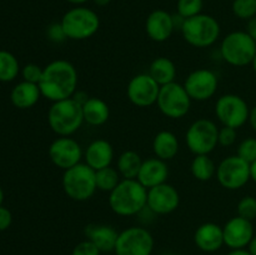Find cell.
Wrapping results in <instances>:
<instances>
[{
    "mask_svg": "<svg viewBox=\"0 0 256 255\" xmlns=\"http://www.w3.org/2000/svg\"><path fill=\"white\" fill-rule=\"evenodd\" d=\"M76 68L65 59H56L44 66L42 80L38 85L42 95L52 102L69 99L78 90Z\"/></svg>",
    "mask_w": 256,
    "mask_h": 255,
    "instance_id": "1",
    "label": "cell"
},
{
    "mask_svg": "<svg viewBox=\"0 0 256 255\" xmlns=\"http://www.w3.org/2000/svg\"><path fill=\"white\" fill-rule=\"evenodd\" d=\"M148 189L138 179H122L109 192V206L119 216L139 215L146 208Z\"/></svg>",
    "mask_w": 256,
    "mask_h": 255,
    "instance_id": "2",
    "label": "cell"
},
{
    "mask_svg": "<svg viewBox=\"0 0 256 255\" xmlns=\"http://www.w3.org/2000/svg\"><path fill=\"white\" fill-rule=\"evenodd\" d=\"M48 124L58 136H72L84 124L82 105L74 98L54 102L48 110Z\"/></svg>",
    "mask_w": 256,
    "mask_h": 255,
    "instance_id": "3",
    "label": "cell"
},
{
    "mask_svg": "<svg viewBox=\"0 0 256 255\" xmlns=\"http://www.w3.org/2000/svg\"><path fill=\"white\" fill-rule=\"evenodd\" d=\"M62 185L68 198L74 202H86L98 190L95 170L86 162H79L64 170Z\"/></svg>",
    "mask_w": 256,
    "mask_h": 255,
    "instance_id": "4",
    "label": "cell"
},
{
    "mask_svg": "<svg viewBox=\"0 0 256 255\" xmlns=\"http://www.w3.org/2000/svg\"><path fill=\"white\" fill-rule=\"evenodd\" d=\"M60 24L68 39L80 42L90 39L99 32L100 18L90 8L78 5L62 15Z\"/></svg>",
    "mask_w": 256,
    "mask_h": 255,
    "instance_id": "5",
    "label": "cell"
},
{
    "mask_svg": "<svg viewBox=\"0 0 256 255\" xmlns=\"http://www.w3.org/2000/svg\"><path fill=\"white\" fill-rule=\"evenodd\" d=\"M180 32L188 44L202 49L212 46L219 40L222 28L214 16L202 12L185 19Z\"/></svg>",
    "mask_w": 256,
    "mask_h": 255,
    "instance_id": "6",
    "label": "cell"
},
{
    "mask_svg": "<svg viewBox=\"0 0 256 255\" xmlns=\"http://www.w3.org/2000/svg\"><path fill=\"white\" fill-rule=\"evenodd\" d=\"M220 55L229 65L246 66L252 64L256 55V42L246 32H232L222 40Z\"/></svg>",
    "mask_w": 256,
    "mask_h": 255,
    "instance_id": "7",
    "label": "cell"
},
{
    "mask_svg": "<svg viewBox=\"0 0 256 255\" xmlns=\"http://www.w3.org/2000/svg\"><path fill=\"white\" fill-rule=\"evenodd\" d=\"M185 142L194 155H210L219 145V128L206 118L195 120L185 132Z\"/></svg>",
    "mask_w": 256,
    "mask_h": 255,
    "instance_id": "8",
    "label": "cell"
},
{
    "mask_svg": "<svg viewBox=\"0 0 256 255\" xmlns=\"http://www.w3.org/2000/svg\"><path fill=\"white\" fill-rule=\"evenodd\" d=\"M192 98L184 85L176 82L160 86L156 106L162 115L170 119H182L192 108Z\"/></svg>",
    "mask_w": 256,
    "mask_h": 255,
    "instance_id": "9",
    "label": "cell"
},
{
    "mask_svg": "<svg viewBox=\"0 0 256 255\" xmlns=\"http://www.w3.org/2000/svg\"><path fill=\"white\" fill-rule=\"evenodd\" d=\"M154 238L144 226H130L122 230L115 245V255H152Z\"/></svg>",
    "mask_w": 256,
    "mask_h": 255,
    "instance_id": "10",
    "label": "cell"
},
{
    "mask_svg": "<svg viewBox=\"0 0 256 255\" xmlns=\"http://www.w3.org/2000/svg\"><path fill=\"white\" fill-rule=\"evenodd\" d=\"M249 105L240 95L224 94L215 102V116L222 126L239 129L249 120Z\"/></svg>",
    "mask_w": 256,
    "mask_h": 255,
    "instance_id": "11",
    "label": "cell"
},
{
    "mask_svg": "<svg viewBox=\"0 0 256 255\" xmlns=\"http://www.w3.org/2000/svg\"><path fill=\"white\" fill-rule=\"evenodd\" d=\"M215 176L224 189L239 190L252 180L250 164L239 155H230L219 162Z\"/></svg>",
    "mask_w": 256,
    "mask_h": 255,
    "instance_id": "12",
    "label": "cell"
},
{
    "mask_svg": "<svg viewBox=\"0 0 256 255\" xmlns=\"http://www.w3.org/2000/svg\"><path fill=\"white\" fill-rule=\"evenodd\" d=\"M160 85L152 79L149 72H142L130 79L126 86V96L132 105L148 108L156 104Z\"/></svg>",
    "mask_w": 256,
    "mask_h": 255,
    "instance_id": "13",
    "label": "cell"
},
{
    "mask_svg": "<svg viewBox=\"0 0 256 255\" xmlns=\"http://www.w3.org/2000/svg\"><path fill=\"white\" fill-rule=\"evenodd\" d=\"M182 85L192 100L206 102L216 92L219 78L210 69H196L188 75Z\"/></svg>",
    "mask_w": 256,
    "mask_h": 255,
    "instance_id": "14",
    "label": "cell"
},
{
    "mask_svg": "<svg viewBox=\"0 0 256 255\" xmlns=\"http://www.w3.org/2000/svg\"><path fill=\"white\" fill-rule=\"evenodd\" d=\"M48 154L52 164L62 170H66L79 164L84 158L82 145L72 136L56 138L50 144Z\"/></svg>",
    "mask_w": 256,
    "mask_h": 255,
    "instance_id": "15",
    "label": "cell"
},
{
    "mask_svg": "<svg viewBox=\"0 0 256 255\" xmlns=\"http://www.w3.org/2000/svg\"><path fill=\"white\" fill-rule=\"evenodd\" d=\"M180 194L172 184H160L148 189L146 208L154 215H168L179 208Z\"/></svg>",
    "mask_w": 256,
    "mask_h": 255,
    "instance_id": "16",
    "label": "cell"
},
{
    "mask_svg": "<svg viewBox=\"0 0 256 255\" xmlns=\"http://www.w3.org/2000/svg\"><path fill=\"white\" fill-rule=\"evenodd\" d=\"M222 232H224V245H226L230 250L246 249L250 240L255 235L252 222L239 215L225 222L222 226Z\"/></svg>",
    "mask_w": 256,
    "mask_h": 255,
    "instance_id": "17",
    "label": "cell"
},
{
    "mask_svg": "<svg viewBox=\"0 0 256 255\" xmlns=\"http://www.w3.org/2000/svg\"><path fill=\"white\" fill-rule=\"evenodd\" d=\"M172 15L166 10L155 9L148 15L145 20V32L149 39L155 42H164L169 40L174 32Z\"/></svg>",
    "mask_w": 256,
    "mask_h": 255,
    "instance_id": "18",
    "label": "cell"
},
{
    "mask_svg": "<svg viewBox=\"0 0 256 255\" xmlns=\"http://www.w3.org/2000/svg\"><path fill=\"white\" fill-rule=\"evenodd\" d=\"M194 242L204 252H215L224 245L222 226L216 222H204L194 232Z\"/></svg>",
    "mask_w": 256,
    "mask_h": 255,
    "instance_id": "19",
    "label": "cell"
},
{
    "mask_svg": "<svg viewBox=\"0 0 256 255\" xmlns=\"http://www.w3.org/2000/svg\"><path fill=\"white\" fill-rule=\"evenodd\" d=\"M168 178H169V168L166 162L154 156L142 162L136 179L146 189H150L166 182Z\"/></svg>",
    "mask_w": 256,
    "mask_h": 255,
    "instance_id": "20",
    "label": "cell"
},
{
    "mask_svg": "<svg viewBox=\"0 0 256 255\" xmlns=\"http://www.w3.org/2000/svg\"><path fill=\"white\" fill-rule=\"evenodd\" d=\"M85 236L102 252V254H110L114 252L119 232L112 225L90 224L85 228Z\"/></svg>",
    "mask_w": 256,
    "mask_h": 255,
    "instance_id": "21",
    "label": "cell"
},
{
    "mask_svg": "<svg viewBox=\"0 0 256 255\" xmlns=\"http://www.w3.org/2000/svg\"><path fill=\"white\" fill-rule=\"evenodd\" d=\"M114 160V148L108 140H92L84 150V162L96 172L110 166Z\"/></svg>",
    "mask_w": 256,
    "mask_h": 255,
    "instance_id": "22",
    "label": "cell"
},
{
    "mask_svg": "<svg viewBox=\"0 0 256 255\" xmlns=\"http://www.w3.org/2000/svg\"><path fill=\"white\" fill-rule=\"evenodd\" d=\"M42 92L38 84L34 82H24L15 85L10 92V100L12 105L18 109L26 110L38 104L39 99L42 98Z\"/></svg>",
    "mask_w": 256,
    "mask_h": 255,
    "instance_id": "23",
    "label": "cell"
},
{
    "mask_svg": "<svg viewBox=\"0 0 256 255\" xmlns=\"http://www.w3.org/2000/svg\"><path fill=\"white\" fill-rule=\"evenodd\" d=\"M180 149L179 139L176 135L169 130H162L158 132L152 140V152L155 156L168 162L174 159Z\"/></svg>",
    "mask_w": 256,
    "mask_h": 255,
    "instance_id": "24",
    "label": "cell"
},
{
    "mask_svg": "<svg viewBox=\"0 0 256 255\" xmlns=\"http://www.w3.org/2000/svg\"><path fill=\"white\" fill-rule=\"evenodd\" d=\"M82 116L84 122L90 126H102L109 120L110 108L102 99L96 96H90L82 104Z\"/></svg>",
    "mask_w": 256,
    "mask_h": 255,
    "instance_id": "25",
    "label": "cell"
},
{
    "mask_svg": "<svg viewBox=\"0 0 256 255\" xmlns=\"http://www.w3.org/2000/svg\"><path fill=\"white\" fill-rule=\"evenodd\" d=\"M149 75L160 85H166L175 82L176 78V66L174 62L166 56L155 58L149 66Z\"/></svg>",
    "mask_w": 256,
    "mask_h": 255,
    "instance_id": "26",
    "label": "cell"
},
{
    "mask_svg": "<svg viewBox=\"0 0 256 255\" xmlns=\"http://www.w3.org/2000/svg\"><path fill=\"white\" fill-rule=\"evenodd\" d=\"M142 162L144 160L139 152L134 150H125L118 158L116 169L122 179H136Z\"/></svg>",
    "mask_w": 256,
    "mask_h": 255,
    "instance_id": "27",
    "label": "cell"
},
{
    "mask_svg": "<svg viewBox=\"0 0 256 255\" xmlns=\"http://www.w3.org/2000/svg\"><path fill=\"white\" fill-rule=\"evenodd\" d=\"M192 176L199 182H209L216 175V165L210 155H195L190 165Z\"/></svg>",
    "mask_w": 256,
    "mask_h": 255,
    "instance_id": "28",
    "label": "cell"
},
{
    "mask_svg": "<svg viewBox=\"0 0 256 255\" xmlns=\"http://www.w3.org/2000/svg\"><path fill=\"white\" fill-rule=\"evenodd\" d=\"M19 72L20 65L16 56L8 50H0V82H12Z\"/></svg>",
    "mask_w": 256,
    "mask_h": 255,
    "instance_id": "29",
    "label": "cell"
},
{
    "mask_svg": "<svg viewBox=\"0 0 256 255\" xmlns=\"http://www.w3.org/2000/svg\"><path fill=\"white\" fill-rule=\"evenodd\" d=\"M95 176H96L98 190L105 192H112L122 179L116 168H112V165L106 168H102L100 170H96L95 172Z\"/></svg>",
    "mask_w": 256,
    "mask_h": 255,
    "instance_id": "30",
    "label": "cell"
},
{
    "mask_svg": "<svg viewBox=\"0 0 256 255\" xmlns=\"http://www.w3.org/2000/svg\"><path fill=\"white\" fill-rule=\"evenodd\" d=\"M232 12L242 20H250L256 16V0H234Z\"/></svg>",
    "mask_w": 256,
    "mask_h": 255,
    "instance_id": "31",
    "label": "cell"
},
{
    "mask_svg": "<svg viewBox=\"0 0 256 255\" xmlns=\"http://www.w3.org/2000/svg\"><path fill=\"white\" fill-rule=\"evenodd\" d=\"M202 8H204V0H178L176 4L178 14L185 19L202 14Z\"/></svg>",
    "mask_w": 256,
    "mask_h": 255,
    "instance_id": "32",
    "label": "cell"
},
{
    "mask_svg": "<svg viewBox=\"0 0 256 255\" xmlns=\"http://www.w3.org/2000/svg\"><path fill=\"white\" fill-rule=\"evenodd\" d=\"M238 215L244 219L252 220L256 219V198L252 195H246L238 202Z\"/></svg>",
    "mask_w": 256,
    "mask_h": 255,
    "instance_id": "33",
    "label": "cell"
},
{
    "mask_svg": "<svg viewBox=\"0 0 256 255\" xmlns=\"http://www.w3.org/2000/svg\"><path fill=\"white\" fill-rule=\"evenodd\" d=\"M236 155H239L242 159L252 164L256 160V139L255 138H245L242 140L238 146Z\"/></svg>",
    "mask_w": 256,
    "mask_h": 255,
    "instance_id": "34",
    "label": "cell"
},
{
    "mask_svg": "<svg viewBox=\"0 0 256 255\" xmlns=\"http://www.w3.org/2000/svg\"><path fill=\"white\" fill-rule=\"evenodd\" d=\"M42 72H44V68L39 66V65L34 64V62H29V64H26L22 69V76L24 82L39 84L42 76Z\"/></svg>",
    "mask_w": 256,
    "mask_h": 255,
    "instance_id": "35",
    "label": "cell"
},
{
    "mask_svg": "<svg viewBox=\"0 0 256 255\" xmlns=\"http://www.w3.org/2000/svg\"><path fill=\"white\" fill-rule=\"evenodd\" d=\"M72 255H102V252L90 240L85 239L75 245Z\"/></svg>",
    "mask_w": 256,
    "mask_h": 255,
    "instance_id": "36",
    "label": "cell"
},
{
    "mask_svg": "<svg viewBox=\"0 0 256 255\" xmlns=\"http://www.w3.org/2000/svg\"><path fill=\"white\" fill-rule=\"evenodd\" d=\"M236 129L229 126H222L219 129V145L228 148L236 142Z\"/></svg>",
    "mask_w": 256,
    "mask_h": 255,
    "instance_id": "37",
    "label": "cell"
},
{
    "mask_svg": "<svg viewBox=\"0 0 256 255\" xmlns=\"http://www.w3.org/2000/svg\"><path fill=\"white\" fill-rule=\"evenodd\" d=\"M46 35L48 39L52 40L54 42H62L68 39L66 35H65L64 29H62V24L59 22H52V25L48 26L46 30Z\"/></svg>",
    "mask_w": 256,
    "mask_h": 255,
    "instance_id": "38",
    "label": "cell"
},
{
    "mask_svg": "<svg viewBox=\"0 0 256 255\" xmlns=\"http://www.w3.org/2000/svg\"><path fill=\"white\" fill-rule=\"evenodd\" d=\"M12 222V214L8 208L0 205V232H4L10 228Z\"/></svg>",
    "mask_w": 256,
    "mask_h": 255,
    "instance_id": "39",
    "label": "cell"
},
{
    "mask_svg": "<svg viewBox=\"0 0 256 255\" xmlns=\"http://www.w3.org/2000/svg\"><path fill=\"white\" fill-rule=\"evenodd\" d=\"M245 32L252 38V40L256 42V16L252 18V19L248 20L246 24V30Z\"/></svg>",
    "mask_w": 256,
    "mask_h": 255,
    "instance_id": "40",
    "label": "cell"
},
{
    "mask_svg": "<svg viewBox=\"0 0 256 255\" xmlns=\"http://www.w3.org/2000/svg\"><path fill=\"white\" fill-rule=\"evenodd\" d=\"M248 122H249L250 126H252V129L256 132V105L254 108H252V109H250L249 120H248Z\"/></svg>",
    "mask_w": 256,
    "mask_h": 255,
    "instance_id": "41",
    "label": "cell"
},
{
    "mask_svg": "<svg viewBox=\"0 0 256 255\" xmlns=\"http://www.w3.org/2000/svg\"><path fill=\"white\" fill-rule=\"evenodd\" d=\"M246 250L250 252L252 255H256V235H254L252 240H250L249 245L246 246Z\"/></svg>",
    "mask_w": 256,
    "mask_h": 255,
    "instance_id": "42",
    "label": "cell"
},
{
    "mask_svg": "<svg viewBox=\"0 0 256 255\" xmlns=\"http://www.w3.org/2000/svg\"><path fill=\"white\" fill-rule=\"evenodd\" d=\"M226 255H252L246 249H234L230 250Z\"/></svg>",
    "mask_w": 256,
    "mask_h": 255,
    "instance_id": "43",
    "label": "cell"
},
{
    "mask_svg": "<svg viewBox=\"0 0 256 255\" xmlns=\"http://www.w3.org/2000/svg\"><path fill=\"white\" fill-rule=\"evenodd\" d=\"M250 179L256 182V160L250 164Z\"/></svg>",
    "mask_w": 256,
    "mask_h": 255,
    "instance_id": "44",
    "label": "cell"
},
{
    "mask_svg": "<svg viewBox=\"0 0 256 255\" xmlns=\"http://www.w3.org/2000/svg\"><path fill=\"white\" fill-rule=\"evenodd\" d=\"M65 2H70L72 5H74V6H78V5H84L86 4L89 0H65Z\"/></svg>",
    "mask_w": 256,
    "mask_h": 255,
    "instance_id": "45",
    "label": "cell"
},
{
    "mask_svg": "<svg viewBox=\"0 0 256 255\" xmlns=\"http://www.w3.org/2000/svg\"><path fill=\"white\" fill-rule=\"evenodd\" d=\"M92 2H94V4L98 5V6H106V5L110 4L112 0H92Z\"/></svg>",
    "mask_w": 256,
    "mask_h": 255,
    "instance_id": "46",
    "label": "cell"
},
{
    "mask_svg": "<svg viewBox=\"0 0 256 255\" xmlns=\"http://www.w3.org/2000/svg\"><path fill=\"white\" fill-rule=\"evenodd\" d=\"M2 202H4V192H2V188L0 186V205H2Z\"/></svg>",
    "mask_w": 256,
    "mask_h": 255,
    "instance_id": "47",
    "label": "cell"
},
{
    "mask_svg": "<svg viewBox=\"0 0 256 255\" xmlns=\"http://www.w3.org/2000/svg\"><path fill=\"white\" fill-rule=\"evenodd\" d=\"M252 69H254V72H255V74H256V55H255L254 60H252Z\"/></svg>",
    "mask_w": 256,
    "mask_h": 255,
    "instance_id": "48",
    "label": "cell"
},
{
    "mask_svg": "<svg viewBox=\"0 0 256 255\" xmlns=\"http://www.w3.org/2000/svg\"><path fill=\"white\" fill-rule=\"evenodd\" d=\"M104 255H115V254H112V252H110V254H104Z\"/></svg>",
    "mask_w": 256,
    "mask_h": 255,
    "instance_id": "49",
    "label": "cell"
}]
</instances>
